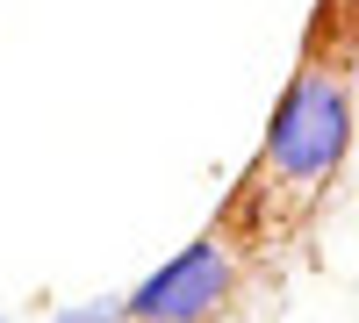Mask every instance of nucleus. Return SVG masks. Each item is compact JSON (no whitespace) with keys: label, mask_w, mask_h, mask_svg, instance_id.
I'll list each match as a JSON object with an SVG mask.
<instances>
[{"label":"nucleus","mask_w":359,"mask_h":323,"mask_svg":"<svg viewBox=\"0 0 359 323\" xmlns=\"http://www.w3.org/2000/svg\"><path fill=\"white\" fill-rule=\"evenodd\" d=\"M352 79H359V43H352Z\"/></svg>","instance_id":"obj_3"},{"label":"nucleus","mask_w":359,"mask_h":323,"mask_svg":"<svg viewBox=\"0 0 359 323\" xmlns=\"http://www.w3.org/2000/svg\"><path fill=\"white\" fill-rule=\"evenodd\" d=\"M0 323H8V316H0Z\"/></svg>","instance_id":"obj_4"},{"label":"nucleus","mask_w":359,"mask_h":323,"mask_svg":"<svg viewBox=\"0 0 359 323\" xmlns=\"http://www.w3.org/2000/svg\"><path fill=\"white\" fill-rule=\"evenodd\" d=\"M352 79L331 65V57H309L302 72L287 79V94L266 123V180L287 194H316L338 180V165L352 151Z\"/></svg>","instance_id":"obj_1"},{"label":"nucleus","mask_w":359,"mask_h":323,"mask_svg":"<svg viewBox=\"0 0 359 323\" xmlns=\"http://www.w3.org/2000/svg\"><path fill=\"white\" fill-rule=\"evenodd\" d=\"M230 302H237V252H230V238H194L144 287H130L123 323H216Z\"/></svg>","instance_id":"obj_2"}]
</instances>
